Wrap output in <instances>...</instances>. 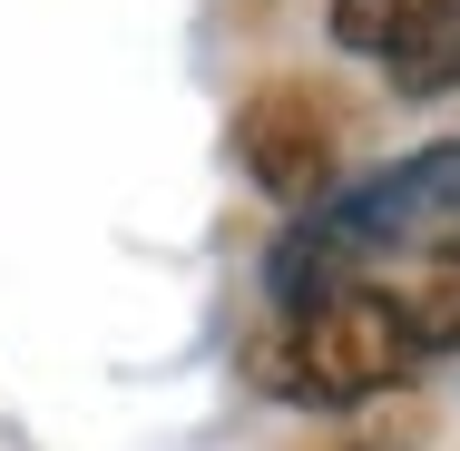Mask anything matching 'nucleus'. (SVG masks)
Returning <instances> with one entry per match:
<instances>
[{
  "instance_id": "1",
  "label": "nucleus",
  "mask_w": 460,
  "mask_h": 451,
  "mask_svg": "<svg viewBox=\"0 0 460 451\" xmlns=\"http://www.w3.org/2000/svg\"><path fill=\"white\" fill-rule=\"evenodd\" d=\"M441 354H460V138L294 206L265 256V334L245 344L255 383L314 412L372 402Z\"/></svg>"
},
{
  "instance_id": "3",
  "label": "nucleus",
  "mask_w": 460,
  "mask_h": 451,
  "mask_svg": "<svg viewBox=\"0 0 460 451\" xmlns=\"http://www.w3.org/2000/svg\"><path fill=\"white\" fill-rule=\"evenodd\" d=\"M235 158H245V177L265 186L275 206H314L323 186H333V108L314 89H255L245 98V118H235Z\"/></svg>"
},
{
  "instance_id": "2",
  "label": "nucleus",
  "mask_w": 460,
  "mask_h": 451,
  "mask_svg": "<svg viewBox=\"0 0 460 451\" xmlns=\"http://www.w3.org/2000/svg\"><path fill=\"white\" fill-rule=\"evenodd\" d=\"M333 50L372 59L402 98L460 89V0H333Z\"/></svg>"
}]
</instances>
